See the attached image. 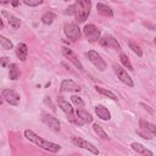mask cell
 I'll use <instances>...</instances> for the list:
<instances>
[{"mask_svg": "<svg viewBox=\"0 0 156 156\" xmlns=\"http://www.w3.org/2000/svg\"><path fill=\"white\" fill-rule=\"evenodd\" d=\"M16 55H17V57H18L22 62H24V61L27 60L28 48H27V45H26L24 43H20V44L17 45V48H16Z\"/></svg>", "mask_w": 156, "mask_h": 156, "instance_id": "cell-16", "label": "cell"}, {"mask_svg": "<svg viewBox=\"0 0 156 156\" xmlns=\"http://www.w3.org/2000/svg\"><path fill=\"white\" fill-rule=\"evenodd\" d=\"M128 45H129V49H132V51H133V52H135L139 57H140V56H143V50H141V48H140L136 43H134V41H132V40H130V41L128 43Z\"/></svg>", "mask_w": 156, "mask_h": 156, "instance_id": "cell-27", "label": "cell"}, {"mask_svg": "<svg viewBox=\"0 0 156 156\" xmlns=\"http://www.w3.org/2000/svg\"><path fill=\"white\" fill-rule=\"evenodd\" d=\"M132 149L134 151H136L138 154H141V155H149V156H152V151H150L149 149H146L144 145H141L140 143H132Z\"/></svg>", "mask_w": 156, "mask_h": 156, "instance_id": "cell-20", "label": "cell"}, {"mask_svg": "<svg viewBox=\"0 0 156 156\" xmlns=\"http://www.w3.org/2000/svg\"><path fill=\"white\" fill-rule=\"evenodd\" d=\"M71 100H72V102H73L76 106H78V107H84V101H83L82 98H79L78 95H72V96H71Z\"/></svg>", "mask_w": 156, "mask_h": 156, "instance_id": "cell-28", "label": "cell"}, {"mask_svg": "<svg viewBox=\"0 0 156 156\" xmlns=\"http://www.w3.org/2000/svg\"><path fill=\"white\" fill-rule=\"evenodd\" d=\"M9 1H11V0H0V2H1V4H7Z\"/></svg>", "mask_w": 156, "mask_h": 156, "instance_id": "cell-34", "label": "cell"}, {"mask_svg": "<svg viewBox=\"0 0 156 156\" xmlns=\"http://www.w3.org/2000/svg\"><path fill=\"white\" fill-rule=\"evenodd\" d=\"M7 63H9V57H6V56L1 57V66H2V67H6Z\"/></svg>", "mask_w": 156, "mask_h": 156, "instance_id": "cell-31", "label": "cell"}, {"mask_svg": "<svg viewBox=\"0 0 156 156\" xmlns=\"http://www.w3.org/2000/svg\"><path fill=\"white\" fill-rule=\"evenodd\" d=\"M61 90L62 91H73V93H78L80 91V87L74 83L72 79H63L61 82Z\"/></svg>", "mask_w": 156, "mask_h": 156, "instance_id": "cell-14", "label": "cell"}, {"mask_svg": "<svg viewBox=\"0 0 156 156\" xmlns=\"http://www.w3.org/2000/svg\"><path fill=\"white\" fill-rule=\"evenodd\" d=\"M95 89H96V91L98 93H100L101 95H105V96H107V98H110L111 100H117L118 98H117V95H115L112 91H110V90H107V89H105V88H102V87H95Z\"/></svg>", "mask_w": 156, "mask_h": 156, "instance_id": "cell-22", "label": "cell"}, {"mask_svg": "<svg viewBox=\"0 0 156 156\" xmlns=\"http://www.w3.org/2000/svg\"><path fill=\"white\" fill-rule=\"evenodd\" d=\"M24 136H26V139H28V140L32 141L33 144H35V145L40 146L41 149L48 150V151H50V152H57V151L61 149V146H60L58 144L52 143V141H49V140H45L44 138L39 136L38 134H35V133H34L33 130H30V129L24 130Z\"/></svg>", "mask_w": 156, "mask_h": 156, "instance_id": "cell-1", "label": "cell"}, {"mask_svg": "<svg viewBox=\"0 0 156 156\" xmlns=\"http://www.w3.org/2000/svg\"><path fill=\"white\" fill-rule=\"evenodd\" d=\"M154 43H155V44H156V38H155V39H154Z\"/></svg>", "mask_w": 156, "mask_h": 156, "instance_id": "cell-35", "label": "cell"}, {"mask_svg": "<svg viewBox=\"0 0 156 156\" xmlns=\"http://www.w3.org/2000/svg\"><path fill=\"white\" fill-rule=\"evenodd\" d=\"M2 15L7 17V22H9V24H10L13 29L20 28V26H21V21H20V18L12 16L11 13H9V12H6V11H2Z\"/></svg>", "mask_w": 156, "mask_h": 156, "instance_id": "cell-19", "label": "cell"}, {"mask_svg": "<svg viewBox=\"0 0 156 156\" xmlns=\"http://www.w3.org/2000/svg\"><path fill=\"white\" fill-rule=\"evenodd\" d=\"M87 56H88L89 61H90L99 71H105V69H106V67H107L106 62L104 61V58H102L95 50H89V51L87 52Z\"/></svg>", "mask_w": 156, "mask_h": 156, "instance_id": "cell-7", "label": "cell"}, {"mask_svg": "<svg viewBox=\"0 0 156 156\" xmlns=\"http://www.w3.org/2000/svg\"><path fill=\"white\" fill-rule=\"evenodd\" d=\"M100 44L102 46H107V48H111V49H115L117 51L121 50V45L117 41V39L115 37H112L111 34H106L104 35L101 39H100Z\"/></svg>", "mask_w": 156, "mask_h": 156, "instance_id": "cell-11", "label": "cell"}, {"mask_svg": "<svg viewBox=\"0 0 156 156\" xmlns=\"http://www.w3.org/2000/svg\"><path fill=\"white\" fill-rule=\"evenodd\" d=\"M112 68H113V71H115L117 78H118L122 83H124L126 85H128V87H130V88L134 85L132 78L129 77V74L127 73V71H126L123 67H121V66L117 65V63H113V65H112Z\"/></svg>", "mask_w": 156, "mask_h": 156, "instance_id": "cell-5", "label": "cell"}, {"mask_svg": "<svg viewBox=\"0 0 156 156\" xmlns=\"http://www.w3.org/2000/svg\"><path fill=\"white\" fill-rule=\"evenodd\" d=\"M55 18H56V15H55L54 12H46V13L43 15L41 22H43L44 24H51Z\"/></svg>", "mask_w": 156, "mask_h": 156, "instance_id": "cell-24", "label": "cell"}, {"mask_svg": "<svg viewBox=\"0 0 156 156\" xmlns=\"http://www.w3.org/2000/svg\"><path fill=\"white\" fill-rule=\"evenodd\" d=\"M95 113L98 115L99 118L104 119V121H108L111 118V115H110V111L104 106V105H96L95 106Z\"/></svg>", "mask_w": 156, "mask_h": 156, "instance_id": "cell-15", "label": "cell"}, {"mask_svg": "<svg viewBox=\"0 0 156 156\" xmlns=\"http://www.w3.org/2000/svg\"><path fill=\"white\" fill-rule=\"evenodd\" d=\"M45 102H46V104H49V105H50V107H51V110H52V111H55V107H54V105H52V104H51V100H50V99H49V98H48V96H46V98H45Z\"/></svg>", "mask_w": 156, "mask_h": 156, "instance_id": "cell-32", "label": "cell"}, {"mask_svg": "<svg viewBox=\"0 0 156 156\" xmlns=\"http://www.w3.org/2000/svg\"><path fill=\"white\" fill-rule=\"evenodd\" d=\"M96 11L100 15L105 16V17H112L113 16V11L111 10V7L107 6V5H105V4H101V2H99L96 5Z\"/></svg>", "mask_w": 156, "mask_h": 156, "instance_id": "cell-18", "label": "cell"}, {"mask_svg": "<svg viewBox=\"0 0 156 156\" xmlns=\"http://www.w3.org/2000/svg\"><path fill=\"white\" fill-rule=\"evenodd\" d=\"M65 13H66V15H74V7H73V5L68 6V7L66 9Z\"/></svg>", "mask_w": 156, "mask_h": 156, "instance_id": "cell-30", "label": "cell"}, {"mask_svg": "<svg viewBox=\"0 0 156 156\" xmlns=\"http://www.w3.org/2000/svg\"><path fill=\"white\" fill-rule=\"evenodd\" d=\"M72 143H73L76 146L82 147V149H85V150H88V151H90V152H93V154H95V155L99 154L98 147L94 146L91 143L84 140L83 138H79V136H72Z\"/></svg>", "mask_w": 156, "mask_h": 156, "instance_id": "cell-9", "label": "cell"}, {"mask_svg": "<svg viewBox=\"0 0 156 156\" xmlns=\"http://www.w3.org/2000/svg\"><path fill=\"white\" fill-rule=\"evenodd\" d=\"M139 128L138 134L144 139H151L154 135H156V126L147 121L139 119Z\"/></svg>", "mask_w": 156, "mask_h": 156, "instance_id": "cell-4", "label": "cell"}, {"mask_svg": "<svg viewBox=\"0 0 156 156\" xmlns=\"http://www.w3.org/2000/svg\"><path fill=\"white\" fill-rule=\"evenodd\" d=\"M62 54H63V56H65L68 61H71V62H72L79 71L84 72V67H83L82 62L79 61V58L77 57V55H76L71 49H68V48H62Z\"/></svg>", "mask_w": 156, "mask_h": 156, "instance_id": "cell-10", "label": "cell"}, {"mask_svg": "<svg viewBox=\"0 0 156 156\" xmlns=\"http://www.w3.org/2000/svg\"><path fill=\"white\" fill-rule=\"evenodd\" d=\"M83 32H84V35L88 39V41L95 43V41L100 40V30L98 29V27L95 24H91V23L90 24H85Z\"/></svg>", "mask_w": 156, "mask_h": 156, "instance_id": "cell-8", "label": "cell"}, {"mask_svg": "<svg viewBox=\"0 0 156 156\" xmlns=\"http://www.w3.org/2000/svg\"><path fill=\"white\" fill-rule=\"evenodd\" d=\"M119 60H121L122 65H123L126 68H128L129 71H133V69H134L133 66H132V63H130V61H129V58H128V56H127L126 54L121 52V54H119Z\"/></svg>", "mask_w": 156, "mask_h": 156, "instance_id": "cell-25", "label": "cell"}, {"mask_svg": "<svg viewBox=\"0 0 156 156\" xmlns=\"http://www.w3.org/2000/svg\"><path fill=\"white\" fill-rule=\"evenodd\" d=\"M57 104H58V107L66 113V116H67V118H68L69 122H72L74 124H78V126H82L83 124V122L77 117V115H74L73 107H72V105L68 101H66L62 96H58L57 98Z\"/></svg>", "mask_w": 156, "mask_h": 156, "instance_id": "cell-3", "label": "cell"}, {"mask_svg": "<svg viewBox=\"0 0 156 156\" xmlns=\"http://www.w3.org/2000/svg\"><path fill=\"white\" fill-rule=\"evenodd\" d=\"M76 115H77V117H78L83 123H91V122H93V117H91V115H90L89 112H87L85 110H83L82 107L77 108Z\"/></svg>", "mask_w": 156, "mask_h": 156, "instance_id": "cell-17", "label": "cell"}, {"mask_svg": "<svg viewBox=\"0 0 156 156\" xmlns=\"http://www.w3.org/2000/svg\"><path fill=\"white\" fill-rule=\"evenodd\" d=\"M1 94H2L4 100L7 101L10 105L17 106V105L20 104V95H18L15 90H11V89H4Z\"/></svg>", "mask_w": 156, "mask_h": 156, "instance_id": "cell-12", "label": "cell"}, {"mask_svg": "<svg viewBox=\"0 0 156 156\" xmlns=\"http://www.w3.org/2000/svg\"><path fill=\"white\" fill-rule=\"evenodd\" d=\"M63 32H65L66 37L68 39H71L72 41H76L80 38V29L76 23H72V22L66 23L63 27Z\"/></svg>", "mask_w": 156, "mask_h": 156, "instance_id": "cell-6", "label": "cell"}, {"mask_svg": "<svg viewBox=\"0 0 156 156\" xmlns=\"http://www.w3.org/2000/svg\"><path fill=\"white\" fill-rule=\"evenodd\" d=\"M10 2H11V5H12L13 7H17V6L20 5V0H11Z\"/></svg>", "mask_w": 156, "mask_h": 156, "instance_id": "cell-33", "label": "cell"}, {"mask_svg": "<svg viewBox=\"0 0 156 156\" xmlns=\"http://www.w3.org/2000/svg\"><path fill=\"white\" fill-rule=\"evenodd\" d=\"M73 7H74L73 16L76 17V21L78 23H83L90 13L91 0H76V2L73 4Z\"/></svg>", "mask_w": 156, "mask_h": 156, "instance_id": "cell-2", "label": "cell"}, {"mask_svg": "<svg viewBox=\"0 0 156 156\" xmlns=\"http://www.w3.org/2000/svg\"><path fill=\"white\" fill-rule=\"evenodd\" d=\"M9 77L12 80H16L20 77V68H18L17 63H11L9 66Z\"/></svg>", "mask_w": 156, "mask_h": 156, "instance_id": "cell-21", "label": "cell"}, {"mask_svg": "<svg viewBox=\"0 0 156 156\" xmlns=\"http://www.w3.org/2000/svg\"><path fill=\"white\" fill-rule=\"evenodd\" d=\"M23 2L28 6H38L43 2V0H23Z\"/></svg>", "mask_w": 156, "mask_h": 156, "instance_id": "cell-29", "label": "cell"}, {"mask_svg": "<svg viewBox=\"0 0 156 156\" xmlns=\"http://www.w3.org/2000/svg\"><path fill=\"white\" fill-rule=\"evenodd\" d=\"M93 129H94V132L98 134V136H100L101 139H104V140H108V139H110V138H108V135L106 134V132L102 129V127H101L100 124L95 123V124L93 126Z\"/></svg>", "mask_w": 156, "mask_h": 156, "instance_id": "cell-23", "label": "cell"}, {"mask_svg": "<svg viewBox=\"0 0 156 156\" xmlns=\"http://www.w3.org/2000/svg\"><path fill=\"white\" fill-rule=\"evenodd\" d=\"M43 117V122L49 127V128H51L52 130H55V132H58L60 130V122H58V119L56 118V117H54V116H51V115H49V113H43L41 115Z\"/></svg>", "mask_w": 156, "mask_h": 156, "instance_id": "cell-13", "label": "cell"}, {"mask_svg": "<svg viewBox=\"0 0 156 156\" xmlns=\"http://www.w3.org/2000/svg\"><path fill=\"white\" fill-rule=\"evenodd\" d=\"M0 44H1V48L5 50H10L13 48V44L10 41V39L5 38L4 35H0Z\"/></svg>", "mask_w": 156, "mask_h": 156, "instance_id": "cell-26", "label": "cell"}]
</instances>
